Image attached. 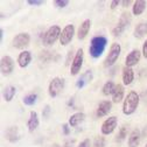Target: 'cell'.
Here are the masks:
<instances>
[{"label": "cell", "instance_id": "cell-1", "mask_svg": "<svg viewBox=\"0 0 147 147\" xmlns=\"http://www.w3.org/2000/svg\"><path fill=\"white\" fill-rule=\"evenodd\" d=\"M107 45V39L105 36H95L91 39L90 46H89V54L92 59H98L102 56Z\"/></svg>", "mask_w": 147, "mask_h": 147}, {"label": "cell", "instance_id": "cell-2", "mask_svg": "<svg viewBox=\"0 0 147 147\" xmlns=\"http://www.w3.org/2000/svg\"><path fill=\"white\" fill-rule=\"evenodd\" d=\"M139 105V95L136 91H131L128 92L127 96L124 99V104H123V113L126 116H130L132 113L136 112V110L138 109Z\"/></svg>", "mask_w": 147, "mask_h": 147}, {"label": "cell", "instance_id": "cell-3", "mask_svg": "<svg viewBox=\"0 0 147 147\" xmlns=\"http://www.w3.org/2000/svg\"><path fill=\"white\" fill-rule=\"evenodd\" d=\"M61 28L59 26H51L47 29V32L45 33L43 35V39H42V43L47 47L49 46H53L55 42H56L57 40H60V36H61Z\"/></svg>", "mask_w": 147, "mask_h": 147}, {"label": "cell", "instance_id": "cell-4", "mask_svg": "<svg viewBox=\"0 0 147 147\" xmlns=\"http://www.w3.org/2000/svg\"><path fill=\"white\" fill-rule=\"evenodd\" d=\"M120 51H121V47L119 43H112L111 47H110V50H109V54L105 59V62H104V65L105 67H111L113 65L118 57L120 56Z\"/></svg>", "mask_w": 147, "mask_h": 147}, {"label": "cell", "instance_id": "cell-5", "mask_svg": "<svg viewBox=\"0 0 147 147\" xmlns=\"http://www.w3.org/2000/svg\"><path fill=\"white\" fill-rule=\"evenodd\" d=\"M130 24H131V15L128 14V13H123L121 16L119 18L117 26L112 29V35H113V36H119V35H121V34L125 32V29H126L128 26H130Z\"/></svg>", "mask_w": 147, "mask_h": 147}, {"label": "cell", "instance_id": "cell-6", "mask_svg": "<svg viewBox=\"0 0 147 147\" xmlns=\"http://www.w3.org/2000/svg\"><path fill=\"white\" fill-rule=\"evenodd\" d=\"M64 88V80L61 78V77H54L50 83H49V86H48V92H49V96L55 98L57 97Z\"/></svg>", "mask_w": 147, "mask_h": 147}, {"label": "cell", "instance_id": "cell-7", "mask_svg": "<svg viewBox=\"0 0 147 147\" xmlns=\"http://www.w3.org/2000/svg\"><path fill=\"white\" fill-rule=\"evenodd\" d=\"M29 43H30V35L28 33H19L12 40V46L16 49H25L27 46H29Z\"/></svg>", "mask_w": 147, "mask_h": 147}, {"label": "cell", "instance_id": "cell-8", "mask_svg": "<svg viewBox=\"0 0 147 147\" xmlns=\"http://www.w3.org/2000/svg\"><path fill=\"white\" fill-rule=\"evenodd\" d=\"M83 65V49L80 48L75 56H74V60L71 62V67H70V75L71 76H76L77 74L81 71V68Z\"/></svg>", "mask_w": 147, "mask_h": 147}, {"label": "cell", "instance_id": "cell-9", "mask_svg": "<svg viewBox=\"0 0 147 147\" xmlns=\"http://www.w3.org/2000/svg\"><path fill=\"white\" fill-rule=\"evenodd\" d=\"M74 35H75V27H74V25H67L62 29V33L60 36V43L62 46H68L71 42Z\"/></svg>", "mask_w": 147, "mask_h": 147}, {"label": "cell", "instance_id": "cell-10", "mask_svg": "<svg viewBox=\"0 0 147 147\" xmlns=\"http://www.w3.org/2000/svg\"><path fill=\"white\" fill-rule=\"evenodd\" d=\"M117 124H118V119L117 117H110L107 118L103 124H102V127H100V131L104 136H109L111 134L117 127Z\"/></svg>", "mask_w": 147, "mask_h": 147}, {"label": "cell", "instance_id": "cell-11", "mask_svg": "<svg viewBox=\"0 0 147 147\" xmlns=\"http://www.w3.org/2000/svg\"><path fill=\"white\" fill-rule=\"evenodd\" d=\"M0 70L5 76H8L14 70V60L11 56H4L0 61Z\"/></svg>", "mask_w": 147, "mask_h": 147}, {"label": "cell", "instance_id": "cell-12", "mask_svg": "<svg viewBox=\"0 0 147 147\" xmlns=\"http://www.w3.org/2000/svg\"><path fill=\"white\" fill-rule=\"evenodd\" d=\"M140 59H141V53H140V50L133 49V50H131L130 54H128L127 56H126L125 64H126V67H128V68H132V67H134V65L138 64V62L140 61Z\"/></svg>", "mask_w": 147, "mask_h": 147}, {"label": "cell", "instance_id": "cell-13", "mask_svg": "<svg viewBox=\"0 0 147 147\" xmlns=\"http://www.w3.org/2000/svg\"><path fill=\"white\" fill-rule=\"evenodd\" d=\"M112 109V103L110 100H102L97 107V117L98 118H102V117H105L106 115H109V112L111 111Z\"/></svg>", "mask_w": 147, "mask_h": 147}, {"label": "cell", "instance_id": "cell-14", "mask_svg": "<svg viewBox=\"0 0 147 147\" xmlns=\"http://www.w3.org/2000/svg\"><path fill=\"white\" fill-rule=\"evenodd\" d=\"M92 78H94L92 71H91V70H86L84 74H82L81 77L77 80V82H76V88H77V89L84 88L85 85H88L91 81H92Z\"/></svg>", "mask_w": 147, "mask_h": 147}, {"label": "cell", "instance_id": "cell-15", "mask_svg": "<svg viewBox=\"0 0 147 147\" xmlns=\"http://www.w3.org/2000/svg\"><path fill=\"white\" fill-rule=\"evenodd\" d=\"M90 28H91V20L90 19L84 20L81 24V26L78 27V30H77V38H78V40H84L86 38V35L89 34Z\"/></svg>", "mask_w": 147, "mask_h": 147}, {"label": "cell", "instance_id": "cell-16", "mask_svg": "<svg viewBox=\"0 0 147 147\" xmlns=\"http://www.w3.org/2000/svg\"><path fill=\"white\" fill-rule=\"evenodd\" d=\"M5 137L9 142H16L20 139V133H19V128H18V126L8 127L6 130V132H5Z\"/></svg>", "mask_w": 147, "mask_h": 147}, {"label": "cell", "instance_id": "cell-17", "mask_svg": "<svg viewBox=\"0 0 147 147\" xmlns=\"http://www.w3.org/2000/svg\"><path fill=\"white\" fill-rule=\"evenodd\" d=\"M141 140V133L139 128H134L131 132V134L128 136V147H138Z\"/></svg>", "mask_w": 147, "mask_h": 147}, {"label": "cell", "instance_id": "cell-18", "mask_svg": "<svg viewBox=\"0 0 147 147\" xmlns=\"http://www.w3.org/2000/svg\"><path fill=\"white\" fill-rule=\"evenodd\" d=\"M39 116L35 111H30V115H29V119L27 121V126H28V131L29 132H34L36 128L39 127Z\"/></svg>", "mask_w": 147, "mask_h": 147}, {"label": "cell", "instance_id": "cell-19", "mask_svg": "<svg viewBox=\"0 0 147 147\" xmlns=\"http://www.w3.org/2000/svg\"><path fill=\"white\" fill-rule=\"evenodd\" d=\"M30 62H32V54H30V51L25 50V51L19 54V56H18V63H19V65L21 68L28 67V64Z\"/></svg>", "mask_w": 147, "mask_h": 147}, {"label": "cell", "instance_id": "cell-20", "mask_svg": "<svg viewBox=\"0 0 147 147\" xmlns=\"http://www.w3.org/2000/svg\"><path fill=\"white\" fill-rule=\"evenodd\" d=\"M133 81H134V72H133L132 68H128L125 65L123 68V83H124V85H130Z\"/></svg>", "mask_w": 147, "mask_h": 147}, {"label": "cell", "instance_id": "cell-21", "mask_svg": "<svg viewBox=\"0 0 147 147\" xmlns=\"http://www.w3.org/2000/svg\"><path fill=\"white\" fill-rule=\"evenodd\" d=\"M84 120H85V115L83 112H77V113H74L69 118V125L71 127H76V126L81 125Z\"/></svg>", "mask_w": 147, "mask_h": 147}, {"label": "cell", "instance_id": "cell-22", "mask_svg": "<svg viewBox=\"0 0 147 147\" xmlns=\"http://www.w3.org/2000/svg\"><path fill=\"white\" fill-rule=\"evenodd\" d=\"M147 34V22H140L134 28V38L141 40Z\"/></svg>", "mask_w": 147, "mask_h": 147}, {"label": "cell", "instance_id": "cell-23", "mask_svg": "<svg viewBox=\"0 0 147 147\" xmlns=\"http://www.w3.org/2000/svg\"><path fill=\"white\" fill-rule=\"evenodd\" d=\"M123 99H124V86L121 84H117L113 94H112V102L113 103H119Z\"/></svg>", "mask_w": 147, "mask_h": 147}, {"label": "cell", "instance_id": "cell-24", "mask_svg": "<svg viewBox=\"0 0 147 147\" xmlns=\"http://www.w3.org/2000/svg\"><path fill=\"white\" fill-rule=\"evenodd\" d=\"M146 6H147V4H146L145 0H137V1H134V4H133L132 13L134 15H140L146 9Z\"/></svg>", "mask_w": 147, "mask_h": 147}, {"label": "cell", "instance_id": "cell-25", "mask_svg": "<svg viewBox=\"0 0 147 147\" xmlns=\"http://www.w3.org/2000/svg\"><path fill=\"white\" fill-rule=\"evenodd\" d=\"M15 92H16V89L15 86L13 85H8L4 89V99L6 102H11L13 99V97L15 96Z\"/></svg>", "mask_w": 147, "mask_h": 147}, {"label": "cell", "instance_id": "cell-26", "mask_svg": "<svg viewBox=\"0 0 147 147\" xmlns=\"http://www.w3.org/2000/svg\"><path fill=\"white\" fill-rule=\"evenodd\" d=\"M116 89V84L112 82V81H107L104 85H103V95L104 96H109V95H112L113 94V91Z\"/></svg>", "mask_w": 147, "mask_h": 147}, {"label": "cell", "instance_id": "cell-27", "mask_svg": "<svg viewBox=\"0 0 147 147\" xmlns=\"http://www.w3.org/2000/svg\"><path fill=\"white\" fill-rule=\"evenodd\" d=\"M127 130H128V127L126 125H123L120 128H119V131H118V134L116 137V141L117 142H121L126 137H127Z\"/></svg>", "mask_w": 147, "mask_h": 147}, {"label": "cell", "instance_id": "cell-28", "mask_svg": "<svg viewBox=\"0 0 147 147\" xmlns=\"http://www.w3.org/2000/svg\"><path fill=\"white\" fill-rule=\"evenodd\" d=\"M36 99H38V96H36L35 94H29V95L25 96L22 100H24V104H25V105L32 106V105H34V104L36 103Z\"/></svg>", "mask_w": 147, "mask_h": 147}, {"label": "cell", "instance_id": "cell-29", "mask_svg": "<svg viewBox=\"0 0 147 147\" xmlns=\"http://www.w3.org/2000/svg\"><path fill=\"white\" fill-rule=\"evenodd\" d=\"M94 147H105V138L96 137L94 140Z\"/></svg>", "mask_w": 147, "mask_h": 147}, {"label": "cell", "instance_id": "cell-30", "mask_svg": "<svg viewBox=\"0 0 147 147\" xmlns=\"http://www.w3.org/2000/svg\"><path fill=\"white\" fill-rule=\"evenodd\" d=\"M54 5L56 7H59V8H64V7H67L69 5V1L68 0H55Z\"/></svg>", "mask_w": 147, "mask_h": 147}, {"label": "cell", "instance_id": "cell-31", "mask_svg": "<svg viewBox=\"0 0 147 147\" xmlns=\"http://www.w3.org/2000/svg\"><path fill=\"white\" fill-rule=\"evenodd\" d=\"M45 0H28L27 4L28 5H32V6H42L45 5Z\"/></svg>", "mask_w": 147, "mask_h": 147}, {"label": "cell", "instance_id": "cell-32", "mask_svg": "<svg viewBox=\"0 0 147 147\" xmlns=\"http://www.w3.org/2000/svg\"><path fill=\"white\" fill-rule=\"evenodd\" d=\"M41 60H43V61H49V60H51L53 59V55L49 53V51H42V54H41Z\"/></svg>", "mask_w": 147, "mask_h": 147}, {"label": "cell", "instance_id": "cell-33", "mask_svg": "<svg viewBox=\"0 0 147 147\" xmlns=\"http://www.w3.org/2000/svg\"><path fill=\"white\" fill-rule=\"evenodd\" d=\"M69 124H63L62 125V131H63V134L64 136H69V133H70V128H69Z\"/></svg>", "mask_w": 147, "mask_h": 147}, {"label": "cell", "instance_id": "cell-34", "mask_svg": "<svg viewBox=\"0 0 147 147\" xmlns=\"http://www.w3.org/2000/svg\"><path fill=\"white\" fill-rule=\"evenodd\" d=\"M119 4H120L119 0H113V1L110 3V8H111V9H116V8H117V6H118Z\"/></svg>", "mask_w": 147, "mask_h": 147}, {"label": "cell", "instance_id": "cell-35", "mask_svg": "<svg viewBox=\"0 0 147 147\" xmlns=\"http://www.w3.org/2000/svg\"><path fill=\"white\" fill-rule=\"evenodd\" d=\"M49 113H50V106H49V105H47V106L45 107V110H43L42 115H43V117H45V118H48V117H49Z\"/></svg>", "mask_w": 147, "mask_h": 147}, {"label": "cell", "instance_id": "cell-36", "mask_svg": "<svg viewBox=\"0 0 147 147\" xmlns=\"http://www.w3.org/2000/svg\"><path fill=\"white\" fill-rule=\"evenodd\" d=\"M78 147H90V139H84L80 145Z\"/></svg>", "mask_w": 147, "mask_h": 147}, {"label": "cell", "instance_id": "cell-37", "mask_svg": "<svg viewBox=\"0 0 147 147\" xmlns=\"http://www.w3.org/2000/svg\"><path fill=\"white\" fill-rule=\"evenodd\" d=\"M142 55H144L145 59H147V40L145 41V43L142 46Z\"/></svg>", "mask_w": 147, "mask_h": 147}, {"label": "cell", "instance_id": "cell-38", "mask_svg": "<svg viewBox=\"0 0 147 147\" xmlns=\"http://www.w3.org/2000/svg\"><path fill=\"white\" fill-rule=\"evenodd\" d=\"M120 4H121L124 7H128V6L132 4V1H131V0H123V1H120Z\"/></svg>", "mask_w": 147, "mask_h": 147}, {"label": "cell", "instance_id": "cell-39", "mask_svg": "<svg viewBox=\"0 0 147 147\" xmlns=\"http://www.w3.org/2000/svg\"><path fill=\"white\" fill-rule=\"evenodd\" d=\"M72 142L74 141H65V144L62 147H72Z\"/></svg>", "mask_w": 147, "mask_h": 147}, {"label": "cell", "instance_id": "cell-40", "mask_svg": "<svg viewBox=\"0 0 147 147\" xmlns=\"http://www.w3.org/2000/svg\"><path fill=\"white\" fill-rule=\"evenodd\" d=\"M71 54H72V51L70 50V51L68 53V57H67V62H65V64H67V65L69 64V60H70V56H71Z\"/></svg>", "mask_w": 147, "mask_h": 147}, {"label": "cell", "instance_id": "cell-41", "mask_svg": "<svg viewBox=\"0 0 147 147\" xmlns=\"http://www.w3.org/2000/svg\"><path fill=\"white\" fill-rule=\"evenodd\" d=\"M3 36H4V29H0V42H3Z\"/></svg>", "mask_w": 147, "mask_h": 147}, {"label": "cell", "instance_id": "cell-42", "mask_svg": "<svg viewBox=\"0 0 147 147\" xmlns=\"http://www.w3.org/2000/svg\"><path fill=\"white\" fill-rule=\"evenodd\" d=\"M51 147H61V146H60L59 144H53V145H51Z\"/></svg>", "mask_w": 147, "mask_h": 147}, {"label": "cell", "instance_id": "cell-43", "mask_svg": "<svg viewBox=\"0 0 147 147\" xmlns=\"http://www.w3.org/2000/svg\"><path fill=\"white\" fill-rule=\"evenodd\" d=\"M146 147H147V144H146Z\"/></svg>", "mask_w": 147, "mask_h": 147}]
</instances>
